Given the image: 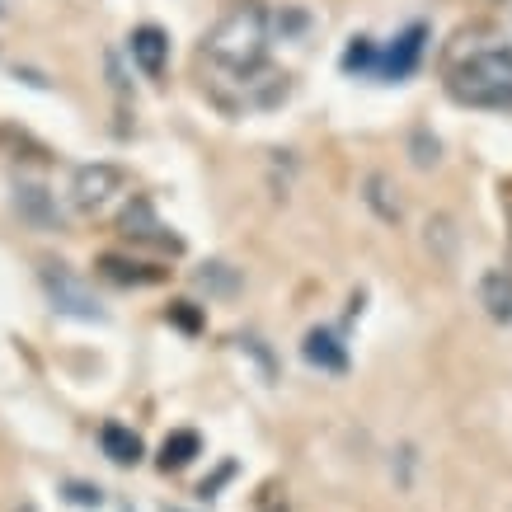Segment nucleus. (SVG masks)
I'll list each match as a JSON object with an SVG mask.
<instances>
[{"mask_svg": "<svg viewBox=\"0 0 512 512\" xmlns=\"http://www.w3.org/2000/svg\"><path fill=\"white\" fill-rule=\"evenodd\" d=\"M104 273H109L113 282H156L160 273H141V264H127V259H118V254H109V259H104Z\"/></svg>", "mask_w": 512, "mask_h": 512, "instance_id": "11", "label": "nucleus"}, {"mask_svg": "<svg viewBox=\"0 0 512 512\" xmlns=\"http://www.w3.org/2000/svg\"><path fill=\"white\" fill-rule=\"evenodd\" d=\"M447 94L466 109H503L512 113V47L498 43L489 29L461 33L442 62Z\"/></svg>", "mask_w": 512, "mask_h": 512, "instance_id": "1", "label": "nucleus"}, {"mask_svg": "<svg viewBox=\"0 0 512 512\" xmlns=\"http://www.w3.org/2000/svg\"><path fill=\"white\" fill-rule=\"evenodd\" d=\"M127 198V174L123 165H109V160H94V165H80L71 174V207L80 217H104L118 202Z\"/></svg>", "mask_w": 512, "mask_h": 512, "instance_id": "3", "label": "nucleus"}, {"mask_svg": "<svg viewBox=\"0 0 512 512\" xmlns=\"http://www.w3.org/2000/svg\"><path fill=\"white\" fill-rule=\"evenodd\" d=\"M132 62L146 71V76H165V62H170V43L160 29H137L132 33Z\"/></svg>", "mask_w": 512, "mask_h": 512, "instance_id": "5", "label": "nucleus"}, {"mask_svg": "<svg viewBox=\"0 0 512 512\" xmlns=\"http://www.w3.org/2000/svg\"><path fill=\"white\" fill-rule=\"evenodd\" d=\"M484 306H489V315L494 320H503V325H512V268L508 273H489L480 287Z\"/></svg>", "mask_w": 512, "mask_h": 512, "instance_id": "7", "label": "nucleus"}, {"mask_svg": "<svg viewBox=\"0 0 512 512\" xmlns=\"http://www.w3.org/2000/svg\"><path fill=\"white\" fill-rule=\"evenodd\" d=\"M306 362H311V367H329V372H339V367H343L339 339H334L329 329H315V334H306Z\"/></svg>", "mask_w": 512, "mask_h": 512, "instance_id": "9", "label": "nucleus"}, {"mask_svg": "<svg viewBox=\"0 0 512 512\" xmlns=\"http://www.w3.org/2000/svg\"><path fill=\"white\" fill-rule=\"evenodd\" d=\"M419 38H423V29H409L400 38V47H390L386 57H381V76H409L414 71V62H419Z\"/></svg>", "mask_w": 512, "mask_h": 512, "instance_id": "8", "label": "nucleus"}, {"mask_svg": "<svg viewBox=\"0 0 512 512\" xmlns=\"http://www.w3.org/2000/svg\"><path fill=\"white\" fill-rule=\"evenodd\" d=\"M99 442H104V451H109L118 466H127V461H137L141 456V442H137V433H127L123 423H109L104 433H99Z\"/></svg>", "mask_w": 512, "mask_h": 512, "instance_id": "10", "label": "nucleus"}, {"mask_svg": "<svg viewBox=\"0 0 512 512\" xmlns=\"http://www.w3.org/2000/svg\"><path fill=\"white\" fill-rule=\"evenodd\" d=\"M193 451H198V437L193 433H179L174 437V442H165V456H160V466L165 470H179V466H188V456H193Z\"/></svg>", "mask_w": 512, "mask_h": 512, "instance_id": "12", "label": "nucleus"}, {"mask_svg": "<svg viewBox=\"0 0 512 512\" xmlns=\"http://www.w3.org/2000/svg\"><path fill=\"white\" fill-rule=\"evenodd\" d=\"M273 10H268L264 0H235L221 10V19L207 29L202 38V57L226 71V76H254V71H264L268 62V47H273Z\"/></svg>", "mask_w": 512, "mask_h": 512, "instance_id": "2", "label": "nucleus"}, {"mask_svg": "<svg viewBox=\"0 0 512 512\" xmlns=\"http://www.w3.org/2000/svg\"><path fill=\"white\" fill-rule=\"evenodd\" d=\"M43 287L52 296V306L62 315H76V320H99V301L76 273H66L62 264H47L43 268Z\"/></svg>", "mask_w": 512, "mask_h": 512, "instance_id": "4", "label": "nucleus"}, {"mask_svg": "<svg viewBox=\"0 0 512 512\" xmlns=\"http://www.w3.org/2000/svg\"><path fill=\"white\" fill-rule=\"evenodd\" d=\"M15 202H19V212L29 221H38V226H57V221H62V212H57L52 198H47V188H38V184H19Z\"/></svg>", "mask_w": 512, "mask_h": 512, "instance_id": "6", "label": "nucleus"}]
</instances>
